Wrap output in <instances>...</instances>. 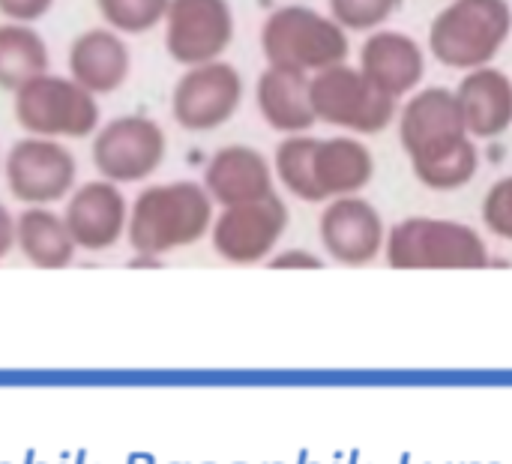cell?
<instances>
[{"label":"cell","instance_id":"6da1fadb","mask_svg":"<svg viewBox=\"0 0 512 464\" xmlns=\"http://www.w3.org/2000/svg\"><path fill=\"white\" fill-rule=\"evenodd\" d=\"M399 141L420 186L456 192L480 171V150L465 126L456 90L423 87L399 108Z\"/></svg>","mask_w":512,"mask_h":464},{"label":"cell","instance_id":"7a4b0ae2","mask_svg":"<svg viewBox=\"0 0 512 464\" xmlns=\"http://www.w3.org/2000/svg\"><path fill=\"white\" fill-rule=\"evenodd\" d=\"M213 228V198L204 183L174 180L138 192L129 207L126 237L135 255L165 258L198 243Z\"/></svg>","mask_w":512,"mask_h":464},{"label":"cell","instance_id":"3957f363","mask_svg":"<svg viewBox=\"0 0 512 464\" xmlns=\"http://www.w3.org/2000/svg\"><path fill=\"white\" fill-rule=\"evenodd\" d=\"M261 51L267 66L315 75L345 63L351 54V39L333 15H321L303 3H288L267 15L261 27Z\"/></svg>","mask_w":512,"mask_h":464},{"label":"cell","instance_id":"277c9868","mask_svg":"<svg viewBox=\"0 0 512 464\" xmlns=\"http://www.w3.org/2000/svg\"><path fill=\"white\" fill-rule=\"evenodd\" d=\"M510 33V0H453L429 24V51L441 66L471 72L489 66Z\"/></svg>","mask_w":512,"mask_h":464},{"label":"cell","instance_id":"5b68a950","mask_svg":"<svg viewBox=\"0 0 512 464\" xmlns=\"http://www.w3.org/2000/svg\"><path fill=\"white\" fill-rule=\"evenodd\" d=\"M393 270H483L492 264L486 240L465 222L408 216L384 243Z\"/></svg>","mask_w":512,"mask_h":464},{"label":"cell","instance_id":"8992f818","mask_svg":"<svg viewBox=\"0 0 512 464\" xmlns=\"http://www.w3.org/2000/svg\"><path fill=\"white\" fill-rule=\"evenodd\" d=\"M309 93L318 123L351 135H381L399 117V99L378 90L360 66L336 63L309 75Z\"/></svg>","mask_w":512,"mask_h":464},{"label":"cell","instance_id":"52a82bcc","mask_svg":"<svg viewBox=\"0 0 512 464\" xmlns=\"http://www.w3.org/2000/svg\"><path fill=\"white\" fill-rule=\"evenodd\" d=\"M15 123L39 138H87L99 129V102L75 78L42 72L15 90Z\"/></svg>","mask_w":512,"mask_h":464},{"label":"cell","instance_id":"ba28073f","mask_svg":"<svg viewBox=\"0 0 512 464\" xmlns=\"http://www.w3.org/2000/svg\"><path fill=\"white\" fill-rule=\"evenodd\" d=\"M168 156L165 129L147 114H123L93 138V165L102 180L141 183L150 180Z\"/></svg>","mask_w":512,"mask_h":464},{"label":"cell","instance_id":"9c48e42d","mask_svg":"<svg viewBox=\"0 0 512 464\" xmlns=\"http://www.w3.org/2000/svg\"><path fill=\"white\" fill-rule=\"evenodd\" d=\"M243 105V75L225 60L186 66L171 93V114L186 132H216Z\"/></svg>","mask_w":512,"mask_h":464},{"label":"cell","instance_id":"30bf717a","mask_svg":"<svg viewBox=\"0 0 512 464\" xmlns=\"http://www.w3.org/2000/svg\"><path fill=\"white\" fill-rule=\"evenodd\" d=\"M3 174L15 201L27 207H48L72 195L78 165L69 147L57 138L27 135L6 153Z\"/></svg>","mask_w":512,"mask_h":464},{"label":"cell","instance_id":"8fae6325","mask_svg":"<svg viewBox=\"0 0 512 464\" xmlns=\"http://www.w3.org/2000/svg\"><path fill=\"white\" fill-rule=\"evenodd\" d=\"M291 213L279 195L222 207V213L213 219L210 237L219 258L228 264H261L273 255L282 234L288 231Z\"/></svg>","mask_w":512,"mask_h":464},{"label":"cell","instance_id":"7c38bea8","mask_svg":"<svg viewBox=\"0 0 512 464\" xmlns=\"http://www.w3.org/2000/svg\"><path fill=\"white\" fill-rule=\"evenodd\" d=\"M234 9L228 0H171L165 15V48L180 66L222 60L234 42Z\"/></svg>","mask_w":512,"mask_h":464},{"label":"cell","instance_id":"4fadbf2b","mask_svg":"<svg viewBox=\"0 0 512 464\" xmlns=\"http://www.w3.org/2000/svg\"><path fill=\"white\" fill-rule=\"evenodd\" d=\"M318 237L324 252L345 267L372 264L387 243L381 213L360 195H342L327 201L318 219Z\"/></svg>","mask_w":512,"mask_h":464},{"label":"cell","instance_id":"5bb4252c","mask_svg":"<svg viewBox=\"0 0 512 464\" xmlns=\"http://www.w3.org/2000/svg\"><path fill=\"white\" fill-rule=\"evenodd\" d=\"M66 228L78 249L84 252H105L117 246L129 225V207L117 183L111 180H90L72 189L63 207Z\"/></svg>","mask_w":512,"mask_h":464},{"label":"cell","instance_id":"9a60e30c","mask_svg":"<svg viewBox=\"0 0 512 464\" xmlns=\"http://www.w3.org/2000/svg\"><path fill=\"white\" fill-rule=\"evenodd\" d=\"M360 72L387 96L405 99L426 78V54L420 42L402 30H372L360 45Z\"/></svg>","mask_w":512,"mask_h":464},{"label":"cell","instance_id":"2e32d148","mask_svg":"<svg viewBox=\"0 0 512 464\" xmlns=\"http://www.w3.org/2000/svg\"><path fill=\"white\" fill-rule=\"evenodd\" d=\"M273 165L267 156L246 144H228L213 153L204 168V189L210 192L213 204L234 207L276 195L273 192Z\"/></svg>","mask_w":512,"mask_h":464},{"label":"cell","instance_id":"e0dca14e","mask_svg":"<svg viewBox=\"0 0 512 464\" xmlns=\"http://www.w3.org/2000/svg\"><path fill=\"white\" fill-rule=\"evenodd\" d=\"M456 99L474 138L492 141L512 129V78L504 69L489 63L465 72L456 87Z\"/></svg>","mask_w":512,"mask_h":464},{"label":"cell","instance_id":"ac0fdd59","mask_svg":"<svg viewBox=\"0 0 512 464\" xmlns=\"http://www.w3.org/2000/svg\"><path fill=\"white\" fill-rule=\"evenodd\" d=\"M129 72H132L129 45L111 27L84 30L69 45V78H75L93 96L120 90Z\"/></svg>","mask_w":512,"mask_h":464},{"label":"cell","instance_id":"d6986e66","mask_svg":"<svg viewBox=\"0 0 512 464\" xmlns=\"http://www.w3.org/2000/svg\"><path fill=\"white\" fill-rule=\"evenodd\" d=\"M255 105L264 123L282 135H306L318 123L309 93V75L267 66L255 84Z\"/></svg>","mask_w":512,"mask_h":464},{"label":"cell","instance_id":"ffe728a7","mask_svg":"<svg viewBox=\"0 0 512 464\" xmlns=\"http://www.w3.org/2000/svg\"><path fill=\"white\" fill-rule=\"evenodd\" d=\"M375 177V156L357 135L318 138L315 180L324 201L342 195H360Z\"/></svg>","mask_w":512,"mask_h":464},{"label":"cell","instance_id":"44dd1931","mask_svg":"<svg viewBox=\"0 0 512 464\" xmlns=\"http://www.w3.org/2000/svg\"><path fill=\"white\" fill-rule=\"evenodd\" d=\"M15 249L39 270H63L75 258V240L66 219L51 207H27L15 219Z\"/></svg>","mask_w":512,"mask_h":464},{"label":"cell","instance_id":"7402d4cb","mask_svg":"<svg viewBox=\"0 0 512 464\" xmlns=\"http://www.w3.org/2000/svg\"><path fill=\"white\" fill-rule=\"evenodd\" d=\"M42 72H48L45 39L30 24H0V90L15 93Z\"/></svg>","mask_w":512,"mask_h":464},{"label":"cell","instance_id":"603a6c76","mask_svg":"<svg viewBox=\"0 0 512 464\" xmlns=\"http://www.w3.org/2000/svg\"><path fill=\"white\" fill-rule=\"evenodd\" d=\"M315 150H318V138L306 132V135H285L273 156L276 180L303 204H327L315 180Z\"/></svg>","mask_w":512,"mask_h":464},{"label":"cell","instance_id":"cb8c5ba5","mask_svg":"<svg viewBox=\"0 0 512 464\" xmlns=\"http://www.w3.org/2000/svg\"><path fill=\"white\" fill-rule=\"evenodd\" d=\"M171 0H96L105 24L126 36H141L159 27L168 15Z\"/></svg>","mask_w":512,"mask_h":464},{"label":"cell","instance_id":"d4e9b609","mask_svg":"<svg viewBox=\"0 0 512 464\" xmlns=\"http://www.w3.org/2000/svg\"><path fill=\"white\" fill-rule=\"evenodd\" d=\"M405 0H327L330 15L348 30V33H372L381 30Z\"/></svg>","mask_w":512,"mask_h":464},{"label":"cell","instance_id":"484cf974","mask_svg":"<svg viewBox=\"0 0 512 464\" xmlns=\"http://www.w3.org/2000/svg\"><path fill=\"white\" fill-rule=\"evenodd\" d=\"M483 225L489 234L512 243V174L501 177L483 198Z\"/></svg>","mask_w":512,"mask_h":464},{"label":"cell","instance_id":"4316f807","mask_svg":"<svg viewBox=\"0 0 512 464\" xmlns=\"http://www.w3.org/2000/svg\"><path fill=\"white\" fill-rule=\"evenodd\" d=\"M54 0H0V15H6L9 21H21V24H33L39 18H45L51 12Z\"/></svg>","mask_w":512,"mask_h":464},{"label":"cell","instance_id":"83f0119b","mask_svg":"<svg viewBox=\"0 0 512 464\" xmlns=\"http://www.w3.org/2000/svg\"><path fill=\"white\" fill-rule=\"evenodd\" d=\"M270 267L273 270H321L324 261L306 249H285V252L270 258Z\"/></svg>","mask_w":512,"mask_h":464},{"label":"cell","instance_id":"f1b7e54d","mask_svg":"<svg viewBox=\"0 0 512 464\" xmlns=\"http://www.w3.org/2000/svg\"><path fill=\"white\" fill-rule=\"evenodd\" d=\"M15 249V216L0 204V261Z\"/></svg>","mask_w":512,"mask_h":464}]
</instances>
